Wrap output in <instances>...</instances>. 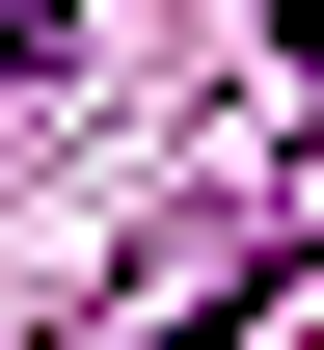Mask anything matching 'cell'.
Segmentation results:
<instances>
[{
	"instance_id": "cell-1",
	"label": "cell",
	"mask_w": 324,
	"mask_h": 350,
	"mask_svg": "<svg viewBox=\"0 0 324 350\" xmlns=\"http://www.w3.org/2000/svg\"><path fill=\"white\" fill-rule=\"evenodd\" d=\"M27 54H54V0H0V81H27Z\"/></svg>"
}]
</instances>
